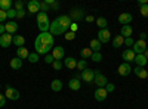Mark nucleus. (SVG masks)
I'll list each match as a JSON object with an SVG mask.
<instances>
[{
	"label": "nucleus",
	"instance_id": "16",
	"mask_svg": "<svg viewBox=\"0 0 148 109\" xmlns=\"http://www.w3.org/2000/svg\"><path fill=\"white\" fill-rule=\"evenodd\" d=\"M5 28H6V32L8 34H16V31H18V24L15 22V21H9L8 24H5Z\"/></svg>",
	"mask_w": 148,
	"mask_h": 109
},
{
	"label": "nucleus",
	"instance_id": "6",
	"mask_svg": "<svg viewBox=\"0 0 148 109\" xmlns=\"http://www.w3.org/2000/svg\"><path fill=\"white\" fill-rule=\"evenodd\" d=\"M27 10L31 15H37L40 12V2L39 0H30L27 3Z\"/></svg>",
	"mask_w": 148,
	"mask_h": 109
},
{
	"label": "nucleus",
	"instance_id": "48",
	"mask_svg": "<svg viewBox=\"0 0 148 109\" xmlns=\"http://www.w3.org/2000/svg\"><path fill=\"white\" fill-rule=\"evenodd\" d=\"M77 30H79V25H77V24H74V22H73L71 25H70V31H73V32H76Z\"/></svg>",
	"mask_w": 148,
	"mask_h": 109
},
{
	"label": "nucleus",
	"instance_id": "23",
	"mask_svg": "<svg viewBox=\"0 0 148 109\" xmlns=\"http://www.w3.org/2000/svg\"><path fill=\"white\" fill-rule=\"evenodd\" d=\"M16 56L19 59H28L30 52H28L27 47H18V49H16Z\"/></svg>",
	"mask_w": 148,
	"mask_h": 109
},
{
	"label": "nucleus",
	"instance_id": "50",
	"mask_svg": "<svg viewBox=\"0 0 148 109\" xmlns=\"http://www.w3.org/2000/svg\"><path fill=\"white\" fill-rule=\"evenodd\" d=\"M51 9H53V10H58V9H59V3H58V2H53V3L51 5Z\"/></svg>",
	"mask_w": 148,
	"mask_h": 109
},
{
	"label": "nucleus",
	"instance_id": "28",
	"mask_svg": "<svg viewBox=\"0 0 148 109\" xmlns=\"http://www.w3.org/2000/svg\"><path fill=\"white\" fill-rule=\"evenodd\" d=\"M12 43H14L16 47H24V44H25V39H24L22 35H14Z\"/></svg>",
	"mask_w": 148,
	"mask_h": 109
},
{
	"label": "nucleus",
	"instance_id": "46",
	"mask_svg": "<svg viewBox=\"0 0 148 109\" xmlns=\"http://www.w3.org/2000/svg\"><path fill=\"white\" fill-rule=\"evenodd\" d=\"M6 105V96L0 93V108H3Z\"/></svg>",
	"mask_w": 148,
	"mask_h": 109
},
{
	"label": "nucleus",
	"instance_id": "21",
	"mask_svg": "<svg viewBox=\"0 0 148 109\" xmlns=\"http://www.w3.org/2000/svg\"><path fill=\"white\" fill-rule=\"evenodd\" d=\"M68 87H70V90H73V91H77V90H80V87H82V83H80V80H77V78H71V80L68 81Z\"/></svg>",
	"mask_w": 148,
	"mask_h": 109
},
{
	"label": "nucleus",
	"instance_id": "25",
	"mask_svg": "<svg viewBox=\"0 0 148 109\" xmlns=\"http://www.w3.org/2000/svg\"><path fill=\"white\" fill-rule=\"evenodd\" d=\"M89 49H90L93 53H95V52H99V50H101V41L98 40V39H93V40H90Z\"/></svg>",
	"mask_w": 148,
	"mask_h": 109
},
{
	"label": "nucleus",
	"instance_id": "14",
	"mask_svg": "<svg viewBox=\"0 0 148 109\" xmlns=\"http://www.w3.org/2000/svg\"><path fill=\"white\" fill-rule=\"evenodd\" d=\"M121 58L129 64V62H133V60H135V58H136V53H135L132 49H125V50L121 52Z\"/></svg>",
	"mask_w": 148,
	"mask_h": 109
},
{
	"label": "nucleus",
	"instance_id": "35",
	"mask_svg": "<svg viewBox=\"0 0 148 109\" xmlns=\"http://www.w3.org/2000/svg\"><path fill=\"white\" fill-rule=\"evenodd\" d=\"M49 10H51V6H49L46 2H40V12H45V14H47Z\"/></svg>",
	"mask_w": 148,
	"mask_h": 109
},
{
	"label": "nucleus",
	"instance_id": "17",
	"mask_svg": "<svg viewBox=\"0 0 148 109\" xmlns=\"http://www.w3.org/2000/svg\"><path fill=\"white\" fill-rule=\"evenodd\" d=\"M132 19H133V16L130 14H127V12H123V14L119 16V22L123 24V25H130Z\"/></svg>",
	"mask_w": 148,
	"mask_h": 109
},
{
	"label": "nucleus",
	"instance_id": "33",
	"mask_svg": "<svg viewBox=\"0 0 148 109\" xmlns=\"http://www.w3.org/2000/svg\"><path fill=\"white\" fill-rule=\"evenodd\" d=\"M86 68H88V60H84V59H80V60H77V69L82 72V71H84Z\"/></svg>",
	"mask_w": 148,
	"mask_h": 109
},
{
	"label": "nucleus",
	"instance_id": "40",
	"mask_svg": "<svg viewBox=\"0 0 148 109\" xmlns=\"http://www.w3.org/2000/svg\"><path fill=\"white\" fill-rule=\"evenodd\" d=\"M6 15H8V18H10V19H14V18H16V10L12 7V9H9L8 12H6Z\"/></svg>",
	"mask_w": 148,
	"mask_h": 109
},
{
	"label": "nucleus",
	"instance_id": "9",
	"mask_svg": "<svg viewBox=\"0 0 148 109\" xmlns=\"http://www.w3.org/2000/svg\"><path fill=\"white\" fill-rule=\"evenodd\" d=\"M117 72H119V75H121V77H127L130 72H132V66H130V64H127V62L120 64Z\"/></svg>",
	"mask_w": 148,
	"mask_h": 109
},
{
	"label": "nucleus",
	"instance_id": "20",
	"mask_svg": "<svg viewBox=\"0 0 148 109\" xmlns=\"http://www.w3.org/2000/svg\"><path fill=\"white\" fill-rule=\"evenodd\" d=\"M132 71H133L135 75L139 77V78H142V80H145V78L148 77V71H147L145 68H142V66H136V68L132 69Z\"/></svg>",
	"mask_w": 148,
	"mask_h": 109
},
{
	"label": "nucleus",
	"instance_id": "44",
	"mask_svg": "<svg viewBox=\"0 0 148 109\" xmlns=\"http://www.w3.org/2000/svg\"><path fill=\"white\" fill-rule=\"evenodd\" d=\"M8 19V15H6V12L0 9V24H3L5 21Z\"/></svg>",
	"mask_w": 148,
	"mask_h": 109
},
{
	"label": "nucleus",
	"instance_id": "22",
	"mask_svg": "<svg viewBox=\"0 0 148 109\" xmlns=\"http://www.w3.org/2000/svg\"><path fill=\"white\" fill-rule=\"evenodd\" d=\"M9 65H10V68L12 69H21L22 68V59H19L18 56L16 58H14V59H10V62H9Z\"/></svg>",
	"mask_w": 148,
	"mask_h": 109
},
{
	"label": "nucleus",
	"instance_id": "32",
	"mask_svg": "<svg viewBox=\"0 0 148 109\" xmlns=\"http://www.w3.org/2000/svg\"><path fill=\"white\" fill-rule=\"evenodd\" d=\"M0 9L8 12L9 9H12V2L10 0H0Z\"/></svg>",
	"mask_w": 148,
	"mask_h": 109
},
{
	"label": "nucleus",
	"instance_id": "19",
	"mask_svg": "<svg viewBox=\"0 0 148 109\" xmlns=\"http://www.w3.org/2000/svg\"><path fill=\"white\" fill-rule=\"evenodd\" d=\"M36 19H37V25H45V24H51L47 14H45V12H39Z\"/></svg>",
	"mask_w": 148,
	"mask_h": 109
},
{
	"label": "nucleus",
	"instance_id": "34",
	"mask_svg": "<svg viewBox=\"0 0 148 109\" xmlns=\"http://www.w3.org/2000/svg\"><path fill=\"white\" fill-rule=\"evenodd\" d=\"M93 62H101L102 60V55H101V52H95V53H92V58H90Z\"/></svg>",
	"mask_w": 148,
	"mask_h": 109
},
{
	"label": "nucleus",
	"instance_id": "38",
	"mask_svg": "<svg viewBox=\"0 0 148 109\" xmlns=\"http://www.w3.org/2000/svg\"><path fill=\"white\" fill-rule=\"evenodd\" d=\"M104 89L107 90V93H113V91L116 90V86H114L113 83H107V86H105Z\"/></svg>",
	"mask_w": 148,
	"mask_h": 109
},
{
	"label": "nucleus",
	"instance_id": "1",
	"mask_svg": "<svg viewBox=\"0 0 148 109\" xmlns=\"http://www.w3.org/2000/svg\"><path fill=\"white\" fill-rule=\"evenodd\" d=\"M67 31H68V30L64 28V27H61L59 22H58L56 19L51 22V28H49V32H51L52 35H64Z\"/></svg>",
	"mask_w": 148,
	"mask_h": 109
},
{
	"label": "nucleus",
	"instance_id": "4",
	"mask_svg": "<svg viewBox=\"0 0 148 109\" xmlns=\"http://www.w3.org/2000/svg\"><path fill=\"white\" fill-rule=\"evenodd\" d=\"M93 83L96 84L98 87H105V86H107V83H108V80H107V77H105L104 74H101L99 71H95V78H93Z\"/></svg>",
	"mask_w": 148,
	"mask_h": 109
},
{
	"label": "nucleus",
	"instance_id": "49",
	"mask_svg": "<svg viewBox=\"0 0 148 109\" xmlns=\"http://www.w3.org/2000/svg\"><path fill=\"white\" fill-rule=\"evenodd\" d=\"M84 19H86V22H93V21H95V18H93L92 15H86Z\"/></svg>",
	"mask_w": 148,
	"mask_h": 109
},
{
	"label": "nucleus",
	"instance_id": "39",
	"mask_svg": "<svg viewBox=\"0 0 148 109\" xmlns=\"http://www.w3.org/2000/svg\"><path fill=\"white\" fill-rule=\"evenodd\" d=\"M52 66H53V69L61 71V69H62V60H55V62L52 64Z\"/></svg>",
	"mask_w": 148,
	"mask_h": 109
},
{
	"label": "nucleus",
	"instance_id": "11",
	"mask_svg": "<svg viewBox=\"0 0 148 109\" xmlns=\"http://www.w3.org/2000/svg\"><path fill=\"white\" fill-rule=\"evenodd\" d=\"M107 96H108V93H107V90L104 89V87H98L96 90H95V100H98V102H104L105 99H107Z\"/></svg>",
	"mask_w": 148,
	"mask_h": 109
},
{
	"label": "nucleus",
	"instance_id": "2",
	"mask_svg": "<svg viewBox=\"0 0 148 109\" xmlns=\"http://www.w3.org/2000/svg\"><path fill=\"white\" fill-rule=\"evenodd\" d=\"M37 39L42 41V44H46V46H52L53 47V43H55V37L51 34V32H40L37 35Z\"/></svg>",
	"mask_w": 148,
	"mask_h": 109
},
{
	"label": "nucleus",
	"instance_id": "37",
	"mask_svg": "<svg viewBox=\"0 0 148 109\" xmlns=\"http://www.w3.org/2000/svg\"><path fill=\"white\" fill-rule=\"evenodd\" d=\"M141 15H142L144 18H148V3L141 6Z\"/></svg>",
	"mask_w": 148,
	"mask_h": 109
},
{
	"label": "nucleus",
	"instance_id": "54",
	"mask_svg": "<svg viewBox=\"0 0 148 109\" xmlns=\"http://www.w3.org/2000/svg\"><path fill=\"white\" fill-rule=\"evenodd\" d=\"M0 89H2V83H0Z\"/></svg>",
	"mask_w": 148,
	"mask_h": 109
},
{
	"label": "nucleus",
	"instance_id": "31",
	"mask_svg": "<svg viewBox=\"0 0 148 109\" xmlns=\"http://www.w3.org/2000/svg\"><path fill=\"white\" fill-rule=\"evenodd\" d=\"M92 53H93V52L89 49V47H84V49L80 50V56H82V59H84V60L89 59V58H92Z\"/></svg>",
	"mask_w": 148,
	"mask_h": 109
},
{
	"label": "nucleus",
	"instance_id": "27",
	"mask_svg": "<svg viewBox=\"0 0 148 109\" xmlns=\"http://www.w3.org/2000/svg\"><path fill=\"white\" fill-rule=\"evenodd\" d=\"M51 90L52 91H61V90H62V81H61V80H53L52 83H51Z\"/></svg>",
	"mask_w": 148,
	"mask_h": 109
},
{
	"label": "nucleus",
	"instance_id": "47",
	"mask_svg": "<svg viewBox=\"0 0 148 109\" xmlns=\"http://www.w3.org/2000/svg\"><path fill=\"white\" fill-rule=\"evenodd\" d=\"M24 16H25V9L16 10V18H18V19H21V18H24Z\"/></svg>",
	"mask_w": 148,
	"mask_h": 109
},
{
	"label": "nucleus",
	"instance_id": "12",
	"mask_svg": "<svg viewBox=\"0 0 148 109\" xmlns=\"http://www.w3.org/2000/svg\"><path fill=\"white\" fill-rule=\"evenodd\" d=\"M12 40H14V35L5 32L3 35H0V46L2 47H9L12 44Z\"/></svg>",
	"mask_w": 148,
	"mask_h": 109
},
{
	"label": "nucleus",
	"instance_id": "5",
	"mask_svg": "<svg viewBox=\"0 0 148 109\" xmlns=\"http://www.w3.org/2000/svg\"><path fill=\"white\" fill-rule=\"evenodd\" d=\"M147 41L145 40H138V41H135V44H133V52L136 53V55H144V52L147 50Z\"/></svg>",
	"mask_w": 148,
	"mask_h": 109
},
{
	"label": "nucleus",
	"instance_id": "52",
	"mask_svg": "<svg viewBox=\"0 0 148 109\" xmlns=\"http://www.w3.org/2000/svg\"><path fill=\"white\" fill-rule=\"evenodd\" d=\"M147 35H148L147 32H141V34H139V40H145V39H147Z\"/></svg>",
	"mask_w": 148,
	"mask_h": 109
},
{
	"label": "nucleus",
	"instance_id": "18",
	"mask_svg": "<svg viewBox=\"0 0 148 109\" xmlns=\"http://www.w3.org/2000/svg\"><path fill=\"white\" fill-rule=\"evenodd\" d=\"M132 34H133V28H132V25H121L120 35H121L123 39H129V37H132Z\"/></svg>",
	"mask_w": 148,
	"mask_h": 109
},
{
	"label": "nucleus",
	"instance_id": "7",
	"mask_svg": "<svg viewBox=\"0 0 148 109\" xmlns=\"http://www.w3.org/2000/svg\"><path fill=\"white\" fill-rule=\"evenodd\" d=\"M82 75V80L86 81V83H93V78H95V69H90V68H86L84 71L80 72Z\"/></svg>",
	"mask_w": 148,
	"mask_h": 109
},
{
	"label": "nucleus",
	"instance_id": "13",
	"mask_svg": "<svg viewBox=\"0 0 148 109\" xmlns=\"http://www.w3.org/2000/svg\"><path fill=\"white\" fill-rule=\"evenodd\" d=\"M68 16L71 18V21L74 19V22H76V21H80V19H83L86 15H84L83 9H73V10L70 12V15H68Z\"/></svg>",
	"mask_w": 148,
	"mask_h": 109
},
{
	"label": "nucleus",
	"instance_id": "30",
	"mask_svg": "<svg viewBox=\"0 0 148 109\" xmlns=\"http://www.w3.org/2000/svg\"><path fill=\"white\" fill-rule=\"evenodd\" d=\"M95 22H96V25L99 27L101 30H105V28H107V25H108V21H107L104 16H99L98 19H95Z\"/></svg>",
	"mask_w": 148,
	"mask_h": 109
},
{
	"label": "nucleus",
	"instance_id": "53",
	"mask_svg": "<svg viewBox=\"0 0 148 109\" xmlns=\"http://www.w3.org/2000/svg\"><path fill=\"white\" fill-rule=\"evenodd\" d=\"M144 56H145V58H147V59H148V47H147V50H145V52H144Z\"/></svg>",
	"mask_w": 148,
	"mask_h": 109
},
{
	"label": "nucleus",
	"instance_id": "24",
	"mask_svg": "<svg viewBox=\"0 0 148 109\" xmlns=\"http://www.w3.org/2000/svg\"><path fill=\"white\" fill-rule=\"evenodd\" d=\"M64 65L68 69H74V68H77V60L74 58H64Z\"/></svg>",
	"mask_w": 148,
	"mask_h": 109
},
{
	"label": "nucleus",
	"instance_id": "45",
	"mask_svg": "<svg viewBox=\"0 0 148 109\" xmlns=\"http://www.w3.org/2000/svg\"><path fill=\"white\" fill-rule=\"evenodd\" d=\"M133 44H135V41H133V39H132V37H129V39H125V46L130 47V46H133Z\"/></svg>",
	"mask_w": 148,
	"mask_h": 109
},
{
	"label": "nucleus",
	"instance_id": "10",
	"mask_svg": "<svg viewBox=\"0 0 148 109\" xmlns=\"http://www.w3.org/2000/svg\"><path fill=\"white\" fill-rule=\"evenodd\" d=\"M98 40L101 41V44L102 43H108L110 40H111V32H110V30H99L98 31Z\"/></svg>",
	"mask_w": 148,
	"mask_h": 109
},
{
	"label": "nucleus",
	"instance_id": "36",
	"mask_svg": "<svg viewBox=\"0 0 148 109\" xmlns=\"http://www.w3.org/2000/svg\"><path fill=\"white\" fill-rule=\"evenodd\" d=\"M64 37H65V40L71 41V40L76 39V32H73V31H67V32L64 34Z\"/></svg>",
	"mask_w": 148,
	"mask_h": 109
},
{
	"label": "nucleus",
	"instance_id": "42",
	"mask_svg": "<svg viewBox=\"0 0 148 109\" xmlns=\"http://www.w3.org/2000/svg\"><path fill=\"white\" fill-rule=\"evenodd\" d=\"M14 9H15V10H22V9H24V2H21V0H16Z\"/></svg>",
	"mask_w": 148,
	"mask_h": 109
},
{
	"label": "nucleus",
	"instance_id": "26",
	"mask_svg": "<svg viewBox=\"0 0 148 109\" xmlns=\"http://www.w3.org/2000/svg\"><path fill=\"white\" fill-rule=\"evenodd\" d=\"M133 62H136V65L138 66H142V68H145V65L148 64V59L144 56V55H136V58H135V60Z\"/></svg>",
	"mask_w": 148,
	"mask_h": 109
},
{
	"label": "nucleus",
	"instance_id": "43",
	"mask_svg": "<svg viewBox=\"0 0 148 109\" xmlns=\"http://www.w3.org/2000/svg\"><path fill=\"white\" fill-rule=\"evenodd\" d=\"M45 62H46V64H51V65H52V64L55 62V59H53L52 53H51V55H46V56H45Z\"/></svg>",
	"mask_w": 148,
	"mask_h": 109
},
{
	"label": "nucleus",
	"instance_id": "41",
	"mask_svg": "<svg viewBox=\"0 0 148 109\" xmlns=\"http://www.w3.org/2000/svg\"><path fill=\"white\" fill-rule=\"evenodd\" d=\"M28 60H30L31 64H36L37 60H39V55H37V53H30V56H28Z\"/></svg>",
	"mask_w": 148,
	"mask_h": 109
},
{
	"label": "nucleus",
	"instance_id": "3",
	"mask_svg": "<svg viewBox=\"0 0 148 109\" xmlns=\"http://www.w3.org/2000/svg\"><path fill=\"white\" fill-rule=\"evenodd\" d=\"M5 96H6V99H9V100H18L19 99V91L16 90V89H14L12 86H6V91H5Z\"/></svg>",
	"mask_w": 148,
	"mask_h": 109
},
{
	"label": "nucleus",
	"instance_id": "15",
	"mask_svg": "<svg viewBox=\"0 0 148 109\" xmlns=\"http://www.w3.org/2000/svg\"><path fill=\"white\" fill-rule=\"evenodd\" d=\"M56 21L59 22V25H61V27H64V28H67V30H70V25L73 24V21H71V18H70L68 15L58 16V18H56Z\"/></svg>",
	"mask_w": 148,
	"mask_h": 109
},
{
	"label": "nucleus",
	"instance_id": "29",
	"mask_svg": "<svg viewBox=\"0 0 148 109\" xmlns=\"http://www.w3.org/2000/svg\"><path fill=\"white\" fill-rule=\"evenodd\" d=\"M123 44H125V39H123L121 35H116V37L113 39V47H116V49L121 47Z\"/></svg>",
	"mask_w": 148,
	"mask_h": 109
},
{
	"label": "nucleus",
	"instance_id": "51",
	"mask_svg": "<svg viewBox=\"0 0 148 109\" xmlns=\"http://www.w3.org/2000/svg\"><path fill=\"white\" fill-rule=\"evenodd\" d=\"M6 32V28H5V25L3 24H0V35H3Z\"/></svg>",
	"mask_w": 148,
	"mask_h": 109
},
{
	"label": "nucleus",
	"instance_id": "55",
	"mask_svg": "<svg viewBox=\"0 0 148 109\" xmlns=\"http://www.w3.org/2000/svg\"><path fill=\"white\" fill-rule=\"evenodd\" d=\"M147 80H148V77H147Z\"/></svg>",
	"mask_w": 148,
	"mask_h": 109
},
{
	"label": "nucleus",
	"instance_id": "8",
	"mask_svg": "<svg viewBox=\"0 0 148 109\" xmlns=\"http://www.w3.org/2000/svg\"><path fill=\"white\" fill-rule=\"evenodd\" d=\"M51 53H52V56H53L55 60H62L64 56H65V50H64V47H62V46H56V47H53Z\"/></svg>",
	"mask_w": 148,
	"mask_h": 109
}]
</instances>
